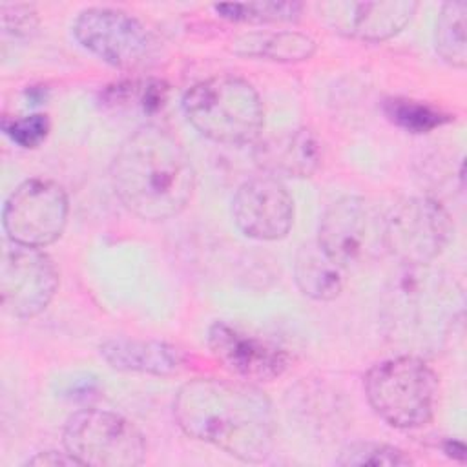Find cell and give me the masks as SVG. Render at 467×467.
Here are the masks:
<instances>
[{
	"mask_svg": "<svg viewBox=\"0 0 467 467\" xmlns=\"http://www.w3.org/2000/svg\"><path fill=\"white\" fill-rule=\"evenodd\" d=\"M58 270L53 259L35 246L7 243L0 261V301L4 310L20 319L38 316L53 301Z\"/></svg>",
	"mask_w": 467,
	"mask_h": 467,
	"instance_id": "8fae6325",
	"label": "cell"
},
{
	"mask_svg": "<svg viewBox=\"0 0 467 467\" xmlns=\"http://www.w3.org/2000/svg\"><path fill=\"white\" fill-rule=\"evenodd\" d=\"M24 465L31 467H57V465H80L67 451L66 452H57V451H46V452H36L31 456Z\"/></svg>",
	"mask_w": 467,
	"mask_h": 467,
	"instance_id": "d4e9b609",
	"label": "cell"
},
{
	"mask_svg": "<svg viewBox=\"0 0 467 467\" xmlns=\"http://www.w3.org/2000/svg\"><path fill=\"white\" fill-rule=\"evenodd\" d=\"M0 15L4 31L13 36H29L38 26L36 11L29 4H2Z\"/></svg>",
	"mask_w": 467,
	"mask_h": 467,
	"instance_id": "cb8c5ba5",
	"label": "cell"
},
{
	"mask_svg": "<svg viewBox=\"0 0 467 467\" xmlns=\"http://www.w3.org/2000/svg\"><path fill=\"white\" fill-rule=\"evenodd\" d=\"M462 316V286L431 265H401L383 296L389 337L414 352L441 348Z\"/></svg>",
	"mask_w": 467,
	"mask_h": 467,
	"instance_id": "3957f363",
	"label": "cell"
},
{
	"mask_svg": "<svg viewBox=\"0 0 467 467\" xmlns=\"http://www.w3.org/2000/svg\"><path fill=\"white\" fill-rule=\"evenodd\" d=\"M4 133L20 148H38L49 133V119L42 113H33L18 119L5 117L2 120Z\"/></svg>",
	"mask_w": 467,
	"mask_h": 467,
	"instance_id": "603a6c76",
	"label": "cell"
},
{
	"mask_svg": "<svg viewBox=\"0 0 467 467\" xmlns=\"http://www.w3.org/2000/svg\"><path fill=\"white\" fill-rule=\"evenodd\" d=\"M69 202L64 188L49 179H27L7 197L2 224L16 244L44 248L55 243L67 223Z\"/></svg>",
	"mask_w": 467,
	"mask_h": 467,
	"instance_id": "30bf717a",
	"label": "cell"
},
{
	"mask_svg": "<svg viewBox=\"0 0 467 467\" xmlns=\"http://www.w3.org/2000/svg\"><path fill=\"white\" fill-rule=\"evenodd\" d=\"M294 275L299 290L316 301H332L345 286V268H341L317 241L299 246Z\"/></svg>",
	"mask_w": 467,
	"mask_h": 467,
	"instance_id": "e0dca14e",
	"label": "cell"
},
{
	"mask_svg": "<svg viewBox=\"0 0 467 467\" xmlns=\"http://www.w3.org/2000/svg\"><path fill=\"white\" fill-rule=\"evenodd\" d=\"M62 443L80 465L135 467L146 458L140 431L124 416L102 409H84L69 416Z\"/></svg>",
	"mask_w": 467,
	"mask_h": 467,
	"instance_id": "52a82bcc",
	"label": "cell"
},
{
	"mask_svg": "<svg viewBox=\"0 0 467 467\" xmlns=\"http://www.w3.org/2000/svg\"><path fill=\"white\" fill-rule=\"evenodd\" d=\"M387 254L401 265H431L451 243L454 223L445 206L432 197H409L389 213Z\"/></svg>",
	"mask_w": 467,
	"mask_h": 467,
	"instance_id": "9c48e42d",
	"label": "cell"
},
{
	"mask_svg": "<svg viewBox=\"0 0 467 467\" xmlns=\"http://www.w3.org/2000/svg\"><path fill=\"white\" fill-rule=\"evenodd\" d=\"M77 42L102 62L137 69L153 62L159 42L135 16L113 7H88L73 22Z\"/></svg>",
	"mask_w": 467,
	"mask_h": 467,
	"instance_id": "ba28073f",
	"label": "cell"
},
{
	"mask_svg": "<svg viewBox=\"0 0 467 467\" xmlns=\"http://www.w3.org/2000/svg\"><path fill=\"white\" fill-rule=\"evenodd\" d=\"M213 11L232 22L241 24H286L299 20L303 4L299 2H234L215 4Z\"/></svg>",
	"mask_w": 467,
	"mask_h": 467,
	"instance_id": "ffe728a7",
	"label": "cell"
},
{
	"mask_svg": "<svg viewBox=\"0 0 467 467\" xmlns=\"http://www.w3.org/2000/svg\"><path fill=\"white\" fill-rule=\"evenodd\" d=\"M467 2L449 0L441 4L436 20V51L452 67L467 66Z\"/></svg>",
	"mask_w": 467,
	"mask_h": 467,
	"instance_id": "d6986e66",
	"label": "cell"
},
{
	"mask_svg": "<svg viewBox=\"0 0 467 467\" xmlns=\"http://www.w3.org/2000/svg\"><path fill=\"white\" fill-rule=\"evenodd\" d=\"M100 356L117 370L153 376L175 374L184 365L181 348L157 339L109 337L100 345Z\"/></svg>",
	"mask_w": 467,
	"mask_h": 467,
	"instance_id": "2e32d148",
	"label": "cell"
},
{
	"mask_svg": "<svg viewBox=\"0 0 467 467\" xmlns=\"http://www.w3.org/2000/svg\"><path fill=\"white\" fill-rule=\"evenodd\" d=\"M206 341L213 358L234 376L248 383L274 381L292 363L290 354L283 347L226 321L212 323Z\"/></svg>",
	"mask_w": 467,
	"mask_h": 467,
	"instance_id": "7c38bea8",
	"label": "cell"
},
{
	"mask_svg": "<svg viewBox=\"0 0 467 467\" xmlns=\"http://www.w3.org/2000/svg\"><path fill=\"white\" fill-rule=\"evenodd\" d=\"M173 416L184 434L230 456L261 463L274 449L275 418L266 394L244 379L195 378L181 385Z\"/></svg>",
	"mask_w": 467,
	"mask_h": 467,
	"instance_id": "6da1fadb",
	"label": "cell"
},
{
	"mask_svg": "<svg viewBox=\"0 0 467 467\" xmlns=\"http://www.w3.org/2000/svg\"><path fill=\"white\" fill-rule=\"evenodd\" d=\"M111 186L128 212L146 221L179 215L195 188L193 164L181 142L148 124L119 146L109 166Z\"/></svg>",
	"mask_w": 467,
	"mask_h": 467,
	"instance_id": "7a4b0ae2",
	"label": "cell"
},
{
	"mask_svg": "<svg viewBox=\"0 0 467 467\" xmlns=\"http://www.w3.org/2000/svg\"><path fill=\"white\" fill-rule=\"evenodd\" d=\"M188 122L206 139L241 146L263 130V102L250 82L234 75H215L193 84L182 97Z\"/></svg>",
	"mask_w": 467,
	"mask_h": 467,
	"instance_id": "277c9868",
	"label": "cell"
},
{
	"mask_svg": "<svg viewBox=\"0 0 467 467\" xmlns=\"http://www.w3.org/2000/svg\"><path fill=\"white\" fill-rule=\"evenodd\" d=\"M372 410L390 427L418 429L429 423L438 403V376L416 354L383 359L363 379Z\"/></svg>",
	"mask_w": 467,
	"mask_h": 467,
	"instance_id": "5b68a950",
	"label": "cell"
},
{
	"mask_svg": "<svg viewBox=\"0 0 467 467\" xmlns=\"http://www.w3.org/2000/svg\"><path fill=\"white\" fill-rule=\"evenodd\" d=\"M317 243L345 270L374 263L387 254L385 213L370 199L347 195L323 213Z\"/></svg>",
	"mask_w": 467,
	"mask_h": 467,
	"instance_id": "8992f818",
	"label": "cell"
},
{
	"mask_svg": "<svg viewBox=\"0 0 467 467\" xmlns=\"http://www.w3.org/2000/svg\"><path fill=\"white\" fill-rule=\"evenodd\" d=\"M232 44L237 55L274 62H303L316 53L314 38L299 31H255L237 36Z\"/></svg>",
	"mask_w": 467,
	"mask_h": 467,
	"instance_id": "ac0fdd59",
	"label": "cell"
},
{
	"mask_svg": "<svg viewBox=\"0 0 467 467\" xmlns=\"http://www.w3.org/2000/svg\"><path fill=\"white\" fill-rule=\"evenodd\" d=\"M316 7L332 31L354 40L383 42L398 35L412 20L418 2L330 0L319 2Z\"/></svg>",
	"mask_w": 467,
	"mask_h": 467,
	"instance_id": "5bb4252c",
	"label": "cell"
},
{
	"mask_svg": "<svg viewBox=\"0 0 467 467\" xmlns=\"http://www.w3.org/2000/svg\"><path fill=\"white\" fill-rule=\"evenodd\" d=\"M443 452H445L447 456L454 458V460L463 462L467 451H465V445H463L462 441H458V440H447V441L443 443Z\"/></svg>",
	"mask_w": 467,
	"mask_h": 467,
	"instance_id": "484cf974",
	"label": "cell"
},
{
	"mask_svg": "<svg viewBox=\"0 0 467 467\" xmlns=\"http://www.w3.org/2000/svg\"><path fill=\"white\" fill-rule=\"evenodd\" d=\"M385 117L409 133H429L451 120V115L421 100L387 99L383 102Z\"/></svg>",
	"mask_w": 467,
	"mask_h": 467,
	"instance_id": "44dd1931",
	"label": "cell"
},
{
	"mask_svg": "<svg viewBox=\"0 0 467 467\" xmlns=\"http://www.w3.org/2000/svg\"><path fill=\"white\" fill-rule=\"evenodd\" d=\"M336 463L345 467H363V465L401 467V465H412L414 460L394 445L378 443V441H354L339 452V456L336 458Z\"/></svg>",
	"mask_w": 467,
	"mask_h": 467,
	"instance_id": "7402d4cb",
	"label": "cell"
},
{
	"mask_svg": "<svg viewBox=\"0 0 467 467\" xmlns=\"http://www.w3.org/2000/svg\"><path fill=\"white\" fill-rule=\"evenodd\" d=\"M232 219L250 239L277 241L292 228L294 199L279 179L261 175L237 188L232 199Z\"/></svg>",
	"mask_w": 467,
	"mask_h": 467,
	"instance_id": "4fadbf2b",
	"label": "cell"
},
{
	"mask_svg": "<svg viewBox=\"0 0 467 467\" xmlns=\"http://www.w3.org/2000/svg\"><path fill=\"white\" fill-rule=\"evenodd\" d=\"M254 161L266 175L275 179L312 177L323 162V142L306 128L283 130L257 140Z\"/></svg>",
	"mask_w": 467,
	"mask_h": 467,
	"instance_id": "9a60e30c",
	"label": "cell"
}]
</instances>
